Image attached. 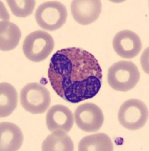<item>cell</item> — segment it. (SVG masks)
I'll return each mask as SVG.
<instances>
[{
	"label": "cell",
	"mask_w": 149,
	"mask_h": 151,
	"mask_svg": "<svg viewBox=\"0 0 149 151\" xmlns=\"http://www.w3.org/2000/svg\"><path fill=\"white\" fill-rule=\"evenodd\" d=\"M118 120L123 128L130 131L140 129L148 119V109L144 102L130 99L123 102L118 111Z\"/></svg>",
	"instance_id": "cell-6"
},
{
	"label": "cell",
	"mask_w": 149,
	"mask_h": 151,
	"mask_svg": "<svg viewBox=\"0 0 149 151\" xmlns=\"http://www.w3.org/2000/svg\"><path fill=\"white\" fill-rule=\"evenodd\" d=\"M107 79L112 89L124 92L135 88L140 79V73L133 62L120 60L109 67Z\"/></svg>",
	"instance_id": "cell-2"
},
{
	"label": "cell",
	"mask_w": 149,
	"mask_h": 151,
	"mask_svg": "<svg viewBox=\"0 0 149 151\" xmlns=\"http://www.w3.org/2000/svg\"><path fill=\"white\" fill-rule=\"evenodd\" d=\"M113 48L119 56L131 59L137 56L142 49L140 38L133 31L121 30L115 36L112 41Z\"/></svg>",
	"instance_id": "cell-8"
},
{
	"label": "cell",
	"mask_w": 149,
	"mask_h": 151,
	"mask_svg": "<svg viewBox=\"0 0 149 151\" xmlns=\"http://www.w3.org/2000/svg\"><path fill=\"white\" fill-rule=\"evenodd\" d=\"M17 105V92L15 88L7 83L0 85V116L11 115Z\"/></svg>",
	"instance_id": "cell-14"
},
{
	"label": "cell",
	"mask_w": 149,
	"mask_h": 151,
	"mask_svg": "<svg viewBox=\"0 0 149 151\" xmlns=\"http://www.w3.org/2000/svg\"><path fill=\"white\" fill-rule=\"evenodd\" d=\"M75 121L81 130L96 132L104 122V115L99 106L93 103L81 104L75 111Z\"/></svg>",
	"instance_id": "cell-7"
},
{
	"label": "cell",
	"mask_w": 149,
	"mask_h": 151,
	"mask_svg": "<svg viewBox=\"0 0 149 151\" xmlns=\"http://www.w3.org/2000/svg\"><path fill=\"white\" fill-rule=\"evenodd\" d=\"M12 14L16 17H26L30 15L36 5L34 0H8Z\"/></svg>",
	"instance_id": "cell-16"
},
{
	"label": "cell",
	"mask_w": 149,
	"mask_h": 151,
	"mask_svg": "<svg viewBox=\"0 0 149 151\" xmlns=\"http://www.w3.org/2000/svg\"><path fill=\"white\" fill-rule=\"evenodd\" d=\"M0 24V48L2 52H8L16 48L21 38V29L14 23L9 21V14L4 16Z\"/></svg>",
	"instance_id": "cell-12"
},
{
	"label": "cell",
	"mask_w": 149,
	"mask_h": 151,
	"mask_svg": "<svg viewBox=\"0 0 149 151\" xmlns=\"http://www.w3.org/2000/svg\"><path fill=\"white\" fill-rule=\"evenodd\" d=\"M79 151H112L113 143L105 133L88 135L83 137L78 144Z\"/></svg>",
	"instance_id": "cell-13"
},
{
	"label": "cell",
	"mask_w": 149,
	"mask_h": 151,
	"mask_svg": "<svg viewBox=\"0 0 149 151\" xmlns=\"http://www.w3.org/2000/svg\"><path fill=\"white\" fill-rule=\"evenodd\" d=\"M41 150L43 151H73V141L65 132H53L43 141Z\"/></svg>",
	"instance_id": "cell-15"
},
{
	"label": "cell",
	"mask_w": 149,
	"mask_h": 151,
	"mask_svg": "<svg viewBox=\"0 0 149 151\" xmlns=\"http://www.w3.org/2000/svg\"><path fill=\"white\" fill-rule=\"evenodd\" d=\"M20 98L24 110L33 114L44 113L51 102L49 91L38 83H28L24 86Z\"/></svg>",
	"instance_id": "cell-4"
},
{
	"label": "cell",
	"mask_w": 149,
	"mask_h": 151,
	"mask_svg": "<svg viewBox=\"0 0 149 151\" xmlns=\"http://www.w3.org/2000/svg\"><path fill=\"white\" fill-rule=\"evenodd\" d=\"M54 48V40L48 33L36 30L29 33L23 43V52L27 59L40 62L46 59Z\"/></svg>",
	"instance_id": "cell-5"
},
{
	"label": "cell",
	"mask_w": 149,
	"mask_h": 151,
	"mask_svg": "<svg viewBox=\"0 0 149 151\" xmlns=\"http://www.w3.org/2000/svg\"><path fill=\"white\" fill-rule=\"evenodd\" d=\"M24 141L23 132L12 122H2L0 124V150L17 151Z\"/></svg>",
	"instance_id": "cell-11"
},
{
	"label": "cell",
	"mask_w": 149,
	"mask_h": 151,
	"mask_svg": "<svg viewBox=\"0 0 149 151\" xmlns=\"http://www.w3.org/2000/svg\"><path fill=\"white\" fill-rule=\"evenodd\" d=\"M101 12L102 3L99 0H76L71 4L74 20L84 26L95 22Z\"/></svg>",
	"instance_id": "cell-9"
},
{
	"label": "cell",
	"mask_w": 149,
	"mask_h": 151,
	"mask_svg": "<svg viewBox=\"0 0 149 151\" xmlns=\"http://www.w3.org/2000/svg\"><path fill=\"white\" fill-rule=\"evenodd\" d=\"M102 77L97 59L81 48L59 50L50 60V83L59 96L70 103L96 96L101 88Z\"/></svg>",
	"instance_id": "cell-1"
},
{
	"label": "cell",
	"mask_w": 149,
	"mask_h": 151,
	"mask_svg": "<svg viewBox=\"0 0 149 151\" xmlns=\"http://www.w3.org/2000/svg\"><path fill=\"white\" fill-rule=\"evenodd\" d=\"M47 127L50 132H70L74 124L72 112L67 106L54 105L48 110L46 115Z\"/></svg>",
	"instance_id": "cell-10"
},
{
	"label": "cell",
	"mask_w": 149,
	"mask_h": 151,
	"mask_svg": "<svg viewBox=\"0 0 149 151\" xmlns=\"http://www.w3.org/2000/svg\"><path fill=\"white\" fill-rule=\"evenodd\" d=\"M67 15L66 8L59 1L43 2L35 12V18L38 26L48 31L61 28L66 21Z\"/></svg>",
	"instance_id": "cell-3"
}]
</instances>
